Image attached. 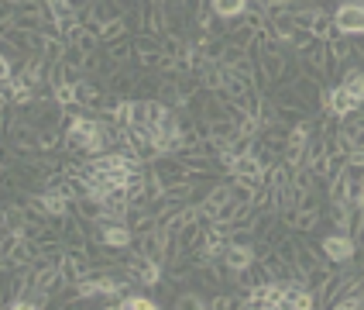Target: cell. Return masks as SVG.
I'll list each match as a JSON object with an SVG mask.
<instances>
[{
  "label": "cell",
  "instance_id": "obj_1",
  "mask_svg": "<svg viewBox=\"0 0 364 310\" xmlns=\"http://www.w3.org/2000/svg\"><path fill=\"white\" fill-rule=\"evenodd\" d=\"M299 66H303L306 76L320 80L323 86H330V80L341 73V66H337V62H333V56H330V45H326V41H320V38H313L303 52H299Z\"/></svg>",
  "mask_w": 364,
  "mask_h": 310
},
{
  "label": "cell",
  "instance_id": "obj_2",
  "mask_svg": "<svg viewBox=\"0 0 364 310\" xmlns=\"http://www.w3.org/2000/svg\"><path fill=\"white\" fill-rule=\"evenodd\" d=\"M320 255H323L330 266H350L354 255H358V242L347 231H330L323 242H320Z\"/></svg>",
  "mask_w": 364,
  "mask_h": 310
},
{
  "label": "cell",
  "instance_id": "obj_3",
  "mask_svg": "<svg viewBox=\"0 0 364 310\" xmlns=\"http://www.w3.org/2000/svg\"><path fill=\"white\" fill-rule=\"evenodd\" d=\"M333 28L341 35H350V38L364 35V0H344V4H337L333 7Z\"/></svg>",
  "mask_w": 364,
  "mask_h": 310
},
{
  "label": "cell",
  "instance_id": "obj_4",
  "mask_svg": "<svg viewBox=\"0 0 364 310\" xmlns=\"http://www.w3.org/2000/svg\"><path fill=\"white\" fill-rule=\"evenodd\" d=\"M62 272H65V279H69V283H82V279L93 272V259H90V252H86V248L69 245L65 259H62Z\"/></svg>",
  "mask_w": 364,
  "mask_h": 310
},
{
  "label": "cell",
  "instance_id": "obj_5",
  "mask_svg": "<svg viewBox=\"0 0 364 310\" xmlns=\"http://www.w3.org/2000/svg\"><path fill=\"white\" fill-rule=\"evenodd\" d=\"M4 45L14 48L21 56H35L45 48V35H35V31H21V28H4Z\"/></svg>",
  "mask_w": 364,
  "mask_h": 310
},
{
  "label": "cell",
  "instance_id": "obj_6",
  "mask_svg": "<svg viewBox=\"0 0 364 310\" xmlns=\"http://www.w3.org/2000/svg\"><path fill=\"white\" fill-rule=\"evenodd\" d=\"M268 97L275 100L279 110H299V114H306V118L313 114V107H309V103H306L292 86H272V90H268Z\"/></svg>",
  "mask_w": 364,
  "mask_h": 310
},
{
  "label": "cell",
  "instance_id": "obj_7",
  "mask_svg": "<svg viewBox=\"0 0 364 310\" xmlns=\"http://www.w3.org/2000/svg\"><path fill=\"white\" fill-rule=\"evenodd\" d=\"M326 217H330L333 231H347V234H354V221H358V214H354V204H350V200H330Z\"/></svg>",
  "mask_w": 364,
  "mask_h": 310
},
{
  "label": "cell",
  "instance_id": "obj_8",
  "mask_svg": "<svg viewBox=\"0 0 364 310\" xmlns=\"http://www.w3.org/2000/svg\"><path fill=\"white\" fill-rule=\"evenodd\" d=\"M220 262L230 269V272H244V269L255 262V245H234V242H230V245L223 248Z\"/></svg>",
  "mask_w": 364,
  "mask_h": 310
},
{
  "label": "cell",
  "instance_id": "obj_9",
  "mask_svg": "<svg viewBox=\"0 0 364 310\" xmlns=\"http://www.w3.org/2000/svg\"><path fill=\"white\" fill-rule=\"evenodd\" d=\"M282 217L292 224V234H313L323 221V210H296V214H282Z\"/></svg>",
  "mask_w": 364,
  "mask_h": 310
},
{
  "label": "cell",
  "instance_id": "obj_10",
  "mask_svg": "<svg viewBox=\"0 0 364 310\" xmlns=\"http://www.w3.org/2000/svg\"><path fill=\"white\" fill-rule=\"evenodd\" d=\"M289 86H292V90H296V93H299V97H303V100L309 103L313 110L320 107V93H323V83H320V80H313V76H306V73H299V76H296V80L289 83Z\"/></svg>",
  "mask_w": 364,
  "mask_h": 310
},
{
  "label": "cell",
  "instance_id": "obj_11",
  "mask_svg": "<svg viewBox=\"0 0 364 310\" xmlns=\"http://www.w3.org/2000/svg\"><path fill=\"white\" fill-rule=\"evenodd\" d=\"M62 238H65V245H73V248H86V245H90V231L82 227L80 214H69V217H65Z\"/></svg>",
  "mask_w": 364,
  "mask_h": 310
},
{
  "label": "cell",
  "instance_id": "obj_12",
  "mask_svg": "<svg viewBox=\"0 0 364 310\" xmlns=\"http://www.w3.org/2000/svg\"><path fill=\"white\" fill-rule=\"evenodd\" d=\"M162 307V300L155 296V293H124L121 300H117V310H159Z\"/></svg>",
  "mask_w": 364,
  "mask_h": 310
},
{
  "label": "cell",
  "instance_id": "obj_13",
  "mask_svg": "<svg viewBox=\"0 0 364 310\" xmlns=\"http://www.w3.org/2000/svg\"><path fill=\"white\" fill-rule=\"evenodd\" d=\"M326 259L323 255H320V252H316V248H309L303 242V234H299V252H296V269H299V276H303V283H306V276H309V272H313V269L316 266H323Z\"/></svg>",
  "mask_w": 364,
  "mask_h": 310
},
{
  "label": "cell",
  "instance_id": "obj_14",
  "mask_svg": "<svg viewBox=\"0 0 364 310\" xmlns=\"http://www.w3.org/2000/svg\"><path fill=\"white\" fill-rule=\"evenodd\" d=\"M210 7L217 11V18L223 21H237L247 14V7H251V0H210Z\"/></svg>",
  "mask_w": 364,
  "mask_h": 310
},
{
  "label": "cell",
  "instance_id": "obj_15",
  "mask_svg": "<svg viewBox=\"0 0 364 310\" xmlns=\"http://www.w3.org/2000/svg\"><path fill=\"white\" fill-rule=\"evenodd\" d=\"M159 90H162V76L159 73H138V86H134L138 100H159Z\"/></svg>",
  "mask_w": 364,
  "mask_h": 310
},
{
  "label": "cell",
  "instance_id": "obj_16",
  "mask_svg": "<svg viewBox=\"0 0 364 310\" xmlns=\"http://www.w3.org/2000/svg\"><path fill=\"white\" fill-rule=\"evenodd\" d=\"M326 45H330V56H333L337 66H347V62L354 59V38H350V35H341V31H337Z\"/></svg>",
  "mask_w": 364,
  "mask_h": 310
},
{
  "label": "cell",
  "instance_id": "obj_17",
  "mask_svg": "<svg viewBox=\"0 0 364 310\" xmlns=\"http://www.w3.org/2000/svg\"><path fill=\"white\" fill-rule=\"evenodd\" d=\"M230 118V100H223L220 93H210L203 107V121H227Z\"/></svg>",
  "mask_w": 364,
  "mask_h": 310
},
{
  "label": "cell",
  "instance_id": "obj_18",
  "mask_svg": "<svg viewBox=\"0 0 364 310\" xmlns=\"http://www.w3.org/2000/svg\"><path fill=\"white\" fill-rule=\"evenodd\" d=\"M127 35H131V28H127L124 14H121V18H114V21H107V24H100V41H103V45L121 41V38H127Z\"/></svg>",
  "mask_w": 364,
  "mask_h": 310
},
{
  "label": "cell",
  "instance_id": "obj_19",
  "mask_svg": "<svg viewBox=\"0 0 364 310\" xmlns=\"http://www.w3.org/2000/svg\"><path fill=\"white\" fill-rule=\"evenodd\" d=\"M52 100L59 107H76V83H59L52 86Z\"/></svg>",
  "mask_w": 364,
  "mask_h": 310
},
{
  "label": "cell",
  "instance_id": "obj_20",
  "mask_svg": "<svg viewBox=\"0 0 364 310\" xmlns=\"http://www.w3.org/2000/svg\"><path fill=\"white\" fill-rule=\"evenodd\" d=\"M299 210H323L320 190H303V193H299Z\"/></svg>",
  "mask_w": 364,
  "mask_h": 310
},
{
  "label": "cell",
  "instance_id": "obj_21",
  "mask_svg": "<svg viewBox=\"0 0 364 310\" xmlns=\"http://www.w3.org/2000/svg\"><path fill=\"white\" fill-rule=\"evenodd\" d=\"M11 4H21V0H11Z\"/></svg>",
  "mask_w": 364,
  "mask_h": 310
}]
</instances>
